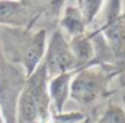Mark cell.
<instances>
[{"instance_id": "1", "label": "cell", "mask_w": 125, "mask_h": 123, "mask_svg": "<svg viewBox=\"0 0 125 123\" xmlns=\"http://www.w3.org/2000/svg\"><path fill=\"white\" fill-rule=\"evenodd\" d=\"M47 44L46 28H10L0 27V47L4 59L19 66L26 78L42 64Z\"/></svg>"}, {"instance_id": "2", "label": "cell", "mask_w": 125, "mask_h": 123, "mask_svg": "<svg viewBox=\"0 0 125 123\" xmlns=\"http://www.w3.org/2000/svg\"><path fill=\"white\" fill-rule=\"evenodd\" d=\"M118 72L101 66H87L75 71L71 80L70 98L81 106H90L109 95V83Z\"/></svg>"}, {"instance_id": "3", "label": "cell", "mask_w": 125, "mask_h": 123, "mask_svg": "<svg viewBox=\"0 0 125 123\" xmlns=\"http://www.w3.org/2000/svg\"><path fill=\"white\" fill-rule=\"evenodd\" d=\"M106 20L97 27L114 58L120 74L125 72V19H121V1H106Z\"/></svg>"}, {"instance_id": "4", "label": "cell", "mask_w": 125, "mask_h": 123, "mask_svg": "<svg viewBox=\"0 0 125 123\" xmlns=\"http://www.w3.org/2000/svg\"><path fill=\"white\" fill-rule=\"evenodd\" d=\"M42 64L46 68L49 79L55 75L62 74V72L77 70L75 59L71 52L69 39L59 29L54 31L51 36L47 39L46 51H44V58Z\"/></svg>"}, {"instance_id": "5", "label": "cell", "mask_w": 125, "mask_h": 123, "mask_svg": "<svg viewBox=\"0 0 125 123\" xmlns=\"http://www.w3.org/2000/svg\"><path fill=\"white\" fill-rule=\"evenodd\" d=\"M28 1L0 0V27L31 28L41 13H36V5Z\"/></svg>"}, {"instance_id": "6", "label": "cell", "mask_w": 125, "mask_h": 123, "mask_svg": "<svg viewBox=\"0 0 125 123\" xmlns=\"http://www.w3.org/2000/svg\"><path fill=\"white\" fill-rule=\"evenodd\" d=\"M77 70L74 71L62 72L59 75L50 78L47 83V94H49L51 106H54L55 111L58 114L63 112L66 102L70 99V87H71V80L75 74Z\"/></svg>"}, {"instance_id": "7", "label": "cell", "mask_w": 125, "mask_h": 123, "mask_svg": "<svg viewBox=\"0 0 125 123\" xmlns=\"http://www.w3.org/2000/svg\"><path fill=\"white\" fill-rule=\"evenodd\" d=\"M59 31L67 39H73V37L83 35L86 32L87 27L75 3L67 4L62 8V13L59 18Z\"/></svg>"}, {"instance_id": "8", "label": "cell", "mask_w": 125, "mask_h": 123, "mask_svg": "<svg viewBox=\"0 0 125 123\" xmlns=\"http://www.w3.org/2000/svg\"><path fill=\"white\" fill-rule=\"evenodd\" d=\"M71 52L75 59L77 70L90 66L94 58V44H93L92 32H85L83 35L75 36L73 39H69Z\"/></svg>"}, {"instance_id": "9", "label": "cell", "mask_w": 125, "mask_h": 123, "mask_svg": "<svg viewBox=\"0 0 125 123\" xmlns=\"http://www.w3.org/2000/svg\"><path fill=\"white\" fill-rule=\"evenodd\" d=\"M75 4L81 12L86 27H89L92 26L95 18L98 16L105 1H101V0H79V1H75Z\"/></svg>"}, {"instance_id": "10", "label": "cell", "mask_w": 125, "mask_h": 123, "mask_svg": "<svg viewBox=\"0 0 125 123\" xmlns=\"http://www.w3.org/2000/svg\"><path fill=\"white\" fill-rule=\"evenodd\" d=\"M98 123H125V110L110 102L98 119Z\"/></svg>"}, {"instance_id": "11", "label": "cell", "mask_w": 125, "mask_h": 123, "mask_svg": "<svg viewBox=\"0 0 125 123\" xmlns=\"http://www.w3.org/2000/svg\"><path fill=\"white\" fill-rule=\"evenodd\" d=\"M118 78L121 79V88H122V99H124V103H125V72L118 75Z\"/></svg>"}, {"instance_id": "12", "label": "cell", "mask_w": 125, "mask_h": 123, "mask_svg": "<svg viewBox=\"0 0 125 123\" xmlns=\"http://www.w3.org/2000/svg\"><path fill=\"white\" fill-rule=\"evenodd\" d=\"M120 16H121V19H125V11H122L121 15H120Z\"/></svg>"}, {"instance_id": "13", "label": "cell", "mask_w": 125, "mask_h": 123, "mask_svg": "<svg viewBox=\"0 0 125 123\" xmlns=\"http://www.w3.org/2000/svg\"><path fill=\"white\" fill-rule=\"evenodd\" d=\"M1 59H3V53H1V47H0V62H1Z\"/></svg>"}, {"instance_id": "14", "label": "cell", "mask_w": 125, "mask_h": 123, "mask_svg": "<svg viewBox=\"0 0 125 123\" xmlns=\"http://www.w3.org/2000/svg\"><path fill=\"white\" fill-rule=\"evenodd\" d=\"M83 123H90V120H89V118H86V120H85Z\"/></svg>"}]
</instances>
